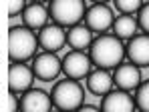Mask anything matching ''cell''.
Segmentation results:
<instances>
[{
	"label": "cell",
	"mask_w": 149,
	"mask_h": 112,
	"mask_svg": "<svg viewBox=\"0 0 149 112\" xmlns=\"http://www.w3.org/2000/svg\"><path fill=\"white\" fill-rule=\"evenodd\" d=\"M26 8V0H8V16L14 18L16 14H22Z\"/></svg>",
	"instance_id": "44dd1931"
},
{
	"label": "cell",
	"mask_w": 149,
	"mask_h": 112,
	"mask_svg": "<svg viewBox=\"0 0 149 112\" xmlns=\"http://www.w3.org/2000/svg\"><path fill=\"white\" fill-rule=\"evenodd\" d=\"M38 38L26 26H10L8 30V58L10 62H26L36 56Z\"/></svg>",
	"instance_id": "7a4b0ae2"
},
{
	"label": "cell",
	"mask_w": 149,
	"mask_h": 112,
	"mask_svg": "<svg viewBox=\"0 0 149 112\" xmlns=\"http://www.w3.org/2000/svg\"><path fill=\"white\" fill-rule=\"evenodd\" d=\"M22 22L26 28L34 30V28H42L45 24L49 22V8L42 4H30L22 10Z\"/></svg>",
	"instance_id": "2e32d148"
},
{
	"label": "cell",
	"mask_w": 149,
	"mask_h": 112,
	"mask_svg": "<svg viewBox=\"0 0 149 112\" xmlns=\"http://www.w3.org/2000/svg\"><path fill=\"white\" fill-rule=\"evenodd\" d=\"M125 58H129L131 64L137 68L149 66V36L147 34H135L125 46Z\"/></svg>",
	"instance_id": "9c48e42d"
},
{
	"label": "cell",
	"mask_w": 149,
	"mask_h": 112,
	"mask_svg": "<svg viewBox=\"0 0 149 112\" xmlns=\"http://www.w3.org/2000/svg\"><path fill=\"white\" fill-rule=\"evenodd\" d=\"M87 88L91 90V94L95 96H105L107 92L113 90V76L109 70H93L87 74Z\"/></svg>",
	"instance_id": "5bb4252c"
},
{
	"label": "cell",
	"mask_w": 149,
	"mask_h": 112,
	"mask_svg": "<svg viewBox=\"0 0 149 112\" xmlns=\"http://www.w3.org/2000/svg\"><path fill=\"white\" fill-rule=\"evenodd\" d=\"M135 108H139V112H149V80L141 82L135 88Z\"/></svg>",
	"instance_id": "ac0fdd59"
},
{
	"label": "cell",
	"mask_w": 149,
	"mask_h": 112,
	"mask_svg": "<svg viewBox=\"0 0 149 112\" xmlns=\"http://www.w3.org/2000/svg\"><path fill=\"white\" fill-rule=\"evenodd\" d=\"M101 112H135V100L129 92L113 88L101 100Z\"/></svg>",
	"instance_id": "8fae6325"
},
{
	"label": "cell",
	"mask_w": 149,
	"mask_h": 112,
	"mask_svg": "<svg viewBox=\"0 0 149 112\" xmlns=\"http://www.w3.org/2000/svg\"><path fill=\"white\" fill-rule=\"evenodd\" d=\"M137 20L131 16V14H121L117 16L113 24H111V30H113V36L119 38L121 42L123 40H131L135 34H137Z\"/></svg>",
	"instance_id": "e0dca14e"
},
{
	"label": "cell",
	"mask_w": 149,
	"mask_h": 112,
	"mask_svg": "<svg viewBox=\"0 0 149 112\" xmlns=\"http://www.w3.org/2000/svg\"><path fill=\"white\" fill-rule=\"evenodd\" d=\"M115 72L111 74L113 76V86H117L119 90L125 92H131L141 84V70L131 64V62H121L117 68H113Z\"/></svg>",
	"instance_id": "30bf717a"
},
{
	"label": "cell",
	"mask_w": 149,
	"mask_h": 112,
	"mask_svg": "<svg viewBox=\"0 0 149 112\" xmlns=\"http://www.w3.org/2000/svg\"><path fill=\"white\" fill-rule=\"evenodd\" d=\"M32 74L34 78L42 80V82H50L61 74V58L54 56L52 52H42L36 54L32 58Z\"/></svg>",
	"instance_id": "52a82bcc"
},
{
	"label": "cell",
	"mask_w": 149,
	"mask_h": 112,
	"mask_svg": "<svg viewBox=\"0 0 149 112\" xmlns=\"http://www.w3.org/2000/svg\"><path fill=\"white\" fill-rule=\"evenodd\" d=\"M56 112H61V110H56Z\"/></svg>",
	"instance_id": "484cf974"
},
{
	"label": "cell",
	"mask_w": 149,
	"mask_h": 112,
	"mask_svg": "<svg viewBox=\"0 0 149 112\" xmlns=\"http://www.w3.org/2000/svg\"><path fill=\"white\" fill-rule=\"evenodd\" d=\"M74 112H101V110L97 106H85V104H83V106H79Z\"/></svg>",
	"instance_id": "603a6c76"
},
{
	"label": "cell",
	"mask_w": 149,
	"mask_h": 112,
	"mask_svg": "<svg viewBox=\"0 0 149 112\" xmlns=\"http://www.w3.org/2000/svg\"><path fill=\"white\" fill-rule=\"evenodd\" d=\"M83 20H85V26L91 32L105 34L111 28L113 20H115V14H113V10L107 4H93V6H87Z\"/></svg>",
	"instance_id": "5b68a950"
},
{
	"label": "cell",
	"mask_w": 149,
	"mask_h": 112,
	"mask_svg": "<svg viewBox=\"0 0 149 112\" xmlns=\"http://www.w3.org/2000/svg\"><path fill=\"white\" fill-rule=\"evenodd\" d=\"M93 42V32L85 26V24H74L67 30V44L73 50H81L85 52Z\"/></svg>",
	"instance_id": "9a60e30c"
},
{
	"label": "cell",
	"mask_w": 149,
	"mask_h": 112,
	"mask_svg": "<svg viewBox=\"0 0 149 112\" xmlns=\"http://www.w3.org/2000/svg\"><path fill=\"white\" fill-rule=\"evenodd\" d=\"M34 4H42V2H49V0H32Z\"/></svg>",
	"instance_id": "d4e9b609"
},
{
	"label": "cell",
	"mask_w": 149,
	"mask_h": 112,
	"mask_svg": "<svg viewBox=\"0 0 149 112\" xmlns=\"http://www.w3.org/2000/svg\"><path fill=\"white\" fill-rule=\"evenodd\" d=\"M50 108H52L50 94H47L40 88H28L26 92H22L18 100L20 112H50Z\"/></svg>",
	"instance_id": "ba28073f"
},
{
	"label": "cell",
	"mask_w": 149,
	"mask_h": 112,
	"mask_svg": "<svg viewBox=\"0 0 149 112\" xmlns=\"http://www.w3.org/2000/svg\"><path fill=\"white\" fill-rule=\"evenodd\" d=\"M50 100L52 106L61 112H74L79 106H83L85 102V90L79 84V80L65 78L61 82L54 84V88L50 92Z\"/></svg>",
	"instance_id": "3957f363"
},
{
	"label": "cell",
	"mask_w": 149,
	"mask_h": 112,
	"mask_svg": "<svg viewBox=\"0 0 149 112\" xmlns=\"http://www.w3.org/2000/svg\"><path fill=\"white\" fill-rule=\"evenodd\" d=\"M143 6V0H115V8L121 14H135L139 8Z\"/></svg>",
	"instance_id": "d6986e66"
},
{
	"label": "cell",
	"mask_w": 149,
	"mask_h": 112,
	"mask_svg": "<svg viewBox=\"0 0 149 112\" xmlns=\"http://www.w3.org/2000/svg\"><path fill=\"white\" fill-rule=\"evenodd\" d=\"M34 74L24 62H10L8 66V90L10 92H26L32 88Z\"/></svg>",
	"instance_id": "4fadbf2b"
},
{
	"label": "cell",
	"mask_w": 149,
	"mask_h": 112,
	"mask_svg": "<svg viewBox=\"0 0 149 112\" xmlns=\"http://www.w3.org/2000/svg\"><path fill=\"white\" fill-rule=\"evenodd\" d=\"M38 46L45 48V52H56L67 44V30L58 24H45L38 32Z\"/></svg>",
	"instance_id": "7c38bea8"
},
{
	"label": "cell",
	"mask_w": 149,
	"mask_h": 112,
	"mask_svg": "<svg viewBox=\"0 0 149 112\" xmlns=\"http://www.w3.org/2000/svg\"><path fill=\"white\" fill-rule=\"evenodd\" d=\"M91 60L89 54L81 52V50H71L67 52V56L61 60V72L67 74V78L71 80H81L87 78V74L91 72Z\"/></svg>",
	"instance_id": "8992f818"
},
{
	"label": "cell",
	"mask_w": 149,
	"mask_h": 112,
	"mask_svg": "<svg viewBox=\"0 0 149 112\" xmlns=\"http://www.w3.org/2000/svg\"><path fill=\"white\" fill-rule=\"evenodd\" d=\"M85 10V0H50L49 18H52V22L63 28H71L74 24H81Z\"/></svg>",
	"instance_id": "277c9868"
},
{
	"label": "cell",
	"mask_w": 149,
	"mask_h": 112,
	"mask_svg": "<svg viewBox=\"0 0 149 112\" xmlns=\"http://www.w3.org/2000/svg\"><path fill=\"white\" fill-rule=\"evenodd\" d=\"M125 58V44L113 34H101L89 46V60L101 70H113Z\"/></svg>",
	"instance_id": "6da1fadb"
},
{
	"label": "cell",
	"mask_w": 149,
	"mask_h": 112,
	"mask_svg": "<svg viewBox=\"0 0 149 112\" xmlns=\"http://www.w3.org/2000/svg\"><path fill=\"white\" fill-rule=\"evenodd\" d=\"M137 26L143 30V34L149 36V2L137 10Z\"/></svg>",
	"instance_id": "ffe728a7"
},
{
	"label": "cell",
	"mask_w": 149,
	"mask_h": 112,
	"mask_svg": "<svg viewBox=\"0 0 149 112\" xmlns=\"http://www.w3.org/2000/svg\"><path fill=\"white\" fill-rule=\"evenodd\" d=\"M95 4H105V2H109V0H93Z\"/></svg>",
	"instance_id": "cb8c5ba5"
},
{
	"label": "cell",
	"mask_w": 149,
	"mask_h": 112,
	"mask_svg": "<svg viewBox=\"0 0 149 112\" xmlns=\"http://www.w3.org/2000/svg\"><path fill=\"white\" fill-rule=\"evenodd\" d=\"M18 110V98H16V92H10L8 94V112H16Z\"/></svg>",
	"instance_id": "7402d4cb"
}]
</instances>
